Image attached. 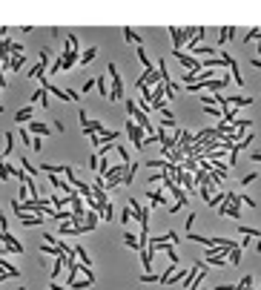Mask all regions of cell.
<instances>
[{"label": "cell", "mask_w": 261, "mask_h": 290, "mask_svg": "<svg viewBox=\"0 0 261 290\" xmlns=\"http://www.w3.org/2000/svg\"><path fill=\"white\" fill-rule=\"evenodd\" d=\"M0 273H9L12 279H17V276H20V270H17V267H12V264H9L3 256H0Z\"/></svg>", "instance_id": "23"}, {"label": "cell", "mask_w": 261, "mask_h": 290, "mask_svg": "<svg viewBox=\"0 0 261 290\" xmlns=\"http://www.w3.org/2000/svg\"><path fill=\"white\" fill-rule=\"evenodd\" d=\"M49 61H46V58H40V61H37V64L32 66V69H29V72H26V75H29V81H40V78H46V72H49Z\"/></svg>", "instance_id": "7"}, {"label": "cell", "mask_w": 261, "mask_h": 290, "mask_svg": "<svg viewBox=\"0 0 261 290\" xmlns=\"http://www.w3.org/2000/svg\"><path fill=\"white\" fill-rule=\"evenodd\" d=\"M115 153L121 155V161H124V164H132V153L127 150V147H121V144H118V147H115Z\"/></svg>", "instance_id": "29"}, {"label": "cell", "mask_w": 261, "mask_h": 290, "mask_svg": "<svg viewBox=\"0 0 261 290\" xmlns=\"http://www.w3.org/2000/svg\"><path fill=\"white\" fill-rule=\"evenodd\" d=\"M32 150H34V153H43V138H34V141H32Z\"/></svg>", "instance_id": "41"}, {"label": "cell", "mask_w": 261, "mask_h": 290, "mask_svg": "<svg viewBox=\"0 0 261 290\" xmlns=\"http://www.w3.org/2000/svg\"><path fill=\"white\" fill-rule=\"evenodd\" d=\"M232 34H235V29H232V26H227V29H218V40H221V43H227Z\"/></svg>", "instance_id": "32"}, {"label": "cell", "mask_w": 261, "mask_h": 290, "mask_svg": "<svg viewBox=\"0 0 261 290\" xmlns=\"http://www.w3.org/2000/svg\"><path fill=\"white\" fill-rule=\"evenodd\" d=\"M175 270H178V264H172V261H169V264L161 270V285H166V282L172 279V273H175Z\"/></svg>", "instance_id": "26"}, {"label": "cell", "mask_w": 261, "mask_h": 290, "mask_svg": "<svg viewBox=\"0 0 261 290\" xmlns=\"http://www.w3.org/2000/svg\"><path fill=\"white\" fill-rule=\"evenodd\" d=\"M98 224H100V213L89 210V213H86V219H83V227H86V233H92V230H95Z\"/></svg>", "instance_id": "15"}, {"label": "cell", "mask_w": 261, "mask_h": 290, "mask_svg": "<svg viewBox=\"0 0 261 290\" xmlns=\"http://www.w3.org/2000/svg\"><path fill=\"white\" fill-rule=\"evenodd\" d=\"M78 121H81V129L89 127V118H86V109H83V106H78Z\"/></svg>", "instance_id": "34"}, {"label": "cell", "mask_w": 261, "mask_h": 290, "mask_svg": "<svg viewBox=\"0 0 261 290\" xmlns=\"http://www.w3.org/2000/svg\"><path fill=\"white\" fill-rule=\"evenodd\" d=\"M0 241H3V247H6L9 253H23V244H20L9 230H0Z\"/></svg>", "instance_id": "6"}, {"label": "cell", "mask_w": 261, "mask_h": 290, "mask_svg": "<svg viewBox=\"0 0 261 290\" xmlns=\"http://www.w3.org/2000/svg\"><path fill=\"white\" fill-rule=\"evenodd\" d=\"M124 106H127V115H130L132 121H135L138 127H144V129H147V135H149V132H155L152 121H149V115H147V112H144V109H141V106L135 103V98H127V101H124Z\"/></svg>", "instance_id": "1"}, {"label": "cell", "mask_w": 261, "mask_h": 290, "mask_svg": "<svg viewBox=\"0 0 261 290\" xmlns=\"http://www.w3.org/2000/svg\"><path fill=\"white\" fill-rule=\"evenodd\" d=\"M124 129H127L130 141L135 144V150H144V138H147V129H144V127H138V124H135L132 118L127 121V127H124Z\"/></svg>", "instance_id": "4"}, {"label": "cell", "mask_w": 261, "mask_h": 290, "mask_svg": "<svg viewBox=\"0 0 261 290\" xmlns=\"http://www.w3.org/2000/svg\"><path fill=\"white\" fill-rule=\"evenodd\" d=\"M32 115H34V106H23L15 112V121L17 124H32Z\"/></svg>", "instance_id": "10"}, {"label": "cell", "mask_w": 261, "mask_h": 290, "mask_svg": "<svg viewBox=\"0 0 261 290\" xmlns=\"http://www.w3.org/2000/svg\"><path fill=\"white\" fill-rule=\"evenodd\" d=\"M55 132H66V124H64V121H61V118L55 121Z\"/></svg>", "instance_id": "43"}, {"label": "cell", "mask_w": 261, "mask_h": 290, "mask_svg": "<svg viewBox=\"0 0 261 290\" xmlns=\"http://www.w3.org/2000/svg\"><path fill=\"white\" fill-rule=\"evenodd\" d=\"M3 138H6V147H3V155H9V153L15 150V129H6V132H3Z\"/></svg>", "instance_id": "20"}, {"label": "cell", "mask_w": 261, "mask_h": 290, "mask_svg": "<svg viewBox=\"0 0 261 290\" xmlns=\"http://www.w3.org/2000/svg\"><path fill=\"white\" fill-rule=\"evenodd\" d=\"M172 58H175V61H181V66H187V72H193V75H201V72H204V64L198 61L196 55H190V52L172 49Z\"/></svg>", "instance_id": "3"}, {"label": "cell", "mask_w": 261, "mask_h": 290, "mask_svg": "<svg viewBox=\"0 0 261 290\" xmlns=\"http://www.w3.org/2000/svg\"><path fill=\"white\" fill-rule=\"evenodd\" d=\"M193 224H196V213H190V216H187V222H184V230H187V233H193Z\"/></svg>", "instance_id": "38"}, {"label": "cell", "mask_w": 261, "mask_h": 290, "mask_svg": "<svg viewBox=\"0 0 261 290\" xmlns=\"http://www.w3.org/2000/svg\"><path fill=\"white\" fill-rule=\"evenodd\" d=\"M6 86V75H3V64H0V89Z\"/></svg>", "instance_id": "44"}, {"label": "cell", "mask_w": 261, "mask_h": 290, "mask_svg": "<svg viewBox=\"0 0 261 290\" xmlns=\"http://www.w3.org/2000/svg\"><path fill=\"white\" fill-rule=\"evenodd\" d=\"M181 167L190 172V170H198V161H196V158H184V164H181Z\"/></svg>", "instance_id": "37"}, {"label": "cell", "mask_w": 261, "mask_h": 290, "mask_svg": "<svg viewBox=\"0 0 261 290\" xmlns=\"http://www.w3.org/2000/svg\"><path fill=\"white\" fill-rule=\"evenodd\" d=\"M49 201H52V207H55V210H66V204H69V198H66V195H49Z\"/></svg>", "instance_id": "25"}, {"label": "cell", "mask_w": 261, "mask_h": 290, "mask_svg": "<svg viewBox=\"0 0 261 290\" xmlns=\"http://www.w3.org/2000/svg\"><path fill=\"white\" fill-rule=\"evenodd\" d=\"M66 43H69V49H72V52H81V43H78V34H66Z\"/></svg>", "instance_id": "30"}, {"label": "cell", "mask_w": 261, "mask_h": 290, "mask_svg": "<svg viewBox=\"0 0 261 290\" xmlns=\"http://www.w3.org/2000/svg\"><path fill=\"white\" fill-rule=\"evenodd\" d=\"M95 55H98V46H89V49H83V52H81V61H78V64L89 66L92 61H95Z\"/></svg>", "instance_id": "17"}, {"label": "cell", "mask_w": 261, "mask_h": 290, "mask_svg": "<svg viewBox=\"0 0 261 290\" xmlns=\"http://www.w3.org/2000/svg\"><path fill=\"white\" fill-rule=\"evenodd\" d=\"M124 37H127L130 43H135V49H138V46H144V43H141V37H138V32L130 29V26H124Z\"/></svg>", "instance_id": "24"}, {"label": "cell", "mask_w": 261, "mask_h": 290, "mask_svg": "<svg viewBox=\"0 0 261 290\" xmlns=\"http://www.w3.org/2000/svg\"><path fill=\"white\" fill-rule=\"evenodd\" d=\"M43 98H46V89L40 86V89H34V92H32V103H40Z\"/></svg>", "instance_id": "36"}, {"label": "cell", "mask_w": 261, "mask_h": 290, "mask_svg": "<svg viewBox=\"0 0 261 290\" xmlns=\"http://www.w3.org/2000/svg\"><path fill=\"white\" fill-rule=\"evenodd\" d=\"M106 84H109L106 78H98V86H95V89H98V92H100V98H112V89H109Z\"/></svg>", "instance_id": "28"}, {"label": "cell", "mask_w": 261, "mask_h": 290, "mask_svg": "<svg viewBox=\"0 0 261 290\" xmlns=\"http://www.w3.org/2000/svg\"><path fill=\"white\" fill-rule=\"evenodd\" d=\"M135 55H138V64L144 66V72H147V69H155V66H152V61H149V55H147V49H144V46H138V49H135Z\"/></svg>", "instance_id": "18"}, {"label": "cell", "mask_w": 261, "mask_h": 290, "mask_svg": "<svg viewBox=\"0 0 261 290\" xmlns=\"http://www.w3.org/2000/svg\"><path fill=\"white\" fill-rule=\"evenodd\" d=\"M64 264H66V256H58V258H55V264H52V270H49L52 282H58V279H61V273H64Z\"/></svg>", "instance_id": "16"}, {"label": "cell", "mask_w": 261, "mask_h": 290, "mask_svg": "<svg viewBox=\"0 0 261 290\" xmlns=\"http://www.w3.org/2000/svg\"><path fill=\"white\" fill-rule=\"evenodd\" d=\"M23 66H26V55H15V58L9 61V66H6V69H12V72H20Z\"/></svg>", "instance_id": "21"}, {"label": "cell", "mask_w": 261, "mask_h": 290, "mask_svg": "<svg viewBox=\"0 0 261 290\" xmlns=\"http://www.w3.org/2000/svg\"><path fill=\"white\" fill-rule=\"evenodd\" d=\"M132 222V207H127L124 213H121V224H130Z\"/></svg>", "instance_id": "39"}, {"label": "cell", "mask_w": 261, "mask_h": 290, "mask_svg": "<svg viewBox=\"0 0 261 290\" xmlns=\"http://www.w3.org/2000/svg\"><path fill=\"white\" fill-rule=\"evenodd\" d=\"M138 282L141 285H161V273H141Z\"/></svg>", "instance_id": "19"}, {"label": "cell", "mask_w": 261, "mask_h": 290, "mask_svg": "<svg viewBox=\"0 0 261 290\" xmlns=\"http://www.w3.org/2000/svg\"><path fill=\"white\" fill-rule=\"evenodd\" d=\"M95 285V273H89V276H81L78 282H72L69 285V290H83V288H92Z\"/></svg>", "instance_id": "12"}, {"label": "cell", "mask_w": 261, "mask_h": 290, "mask_svg": "<svg viewBox=\"0 0 261 290\" xmlns=\"http://www.w3.org/2000/svg\"><path fill=\"white\" fill-rule=\"evenodd\" d=\"M69 207H72V213H75V219H86V213H89V207H86V198L81 193H75L72 198H69Z\"/></svg>", "instance_id": "5"}, {"label": "cell", "mask_w": 261, "mask_h": 290, "mask_svg": "<svg viewBox=\"0 0 261 290\" xmlns=\"http://www.w3.org/2000/svg\"><path fill=\"white\" fill-rule=\"evenodd\" d=\"M147 198H149V204H152V207H163V204H166V195H163L161 187H158V190H149Z\"/></svg>", "instance_id": "14"}, {"label": "cell", "mask_w": 261, "mask_h": 290, "mask_svg": "<svg viewBox=\"0 0 261 290\" xmlns=\"http://www.w3.org/2000/svg\"><path fill=\"white\" fill-rule=\"evenodd\" d=\"M29 132H32L34 138H46V135L55 132V129H49L46 124H40V121H32V124H29Z\"/></svg>", "instance_id": "13"}, {"label": "cell", "mask_w": 261, "mask_h": 290, "mask_svg": "<svg viewBox=\"0 0 261 290\" xmlns=\"http://www.w3.org/2000/svg\"><path fill=\"white\" fill-rule=\"evenodd\" d=\"M72 253L78 256V261H81V264H86V267H92V256L86 253V247H83V244H72Z\"/></svg>", "instance_id": "9"}, {"label": "cell", "mask_w": 261, "mask_h": 290, "mask_svg": "<svg viewBox=\"0 0 261 290\" xmlns=\"http://www.w3.org/2000/svg\"><path fill=\"white\" fill-rule=\"evenodd\" d=\"M12 172H9V161H0V181H9Z\"/></svg>", "instance_id": "35"}, {"label": "cell", "mask_w": 261, "mask_h": 290, "mask_svg": "<svg viewBox=\"0 0 261 290\" xmlns=\"http://www.w3.org/2000/svg\"><path fill=\"white\" fill-rule=\"evenodd\" d=\"M109 78H112V101H127V92H124V78H121V69L109 61Z\"/></svg>", "instance_id": "2"}, {"label": "cell", "mask_w": 261, "mask_h": 290, "mask_svg": "<svg viewBox=\"0 0 261 290\" xmlns=\"http://www.w3.org/2000/svg\"><path fill=\"white\" fill-rule=\"evenodd\" d=\"M66 89H69V86H66ZM69 101L78 103V101H81V92H78V89H69Z\"/></svg>", "instance_id": "42"}, {"label": "cell", "mask_w": 261, "mask_h": 290, "mask_svg": "<svg viewBox=\"0 0 261 290\" xmlns=\"http://www.w3.org/2000/svg\"><path fill=\"white\" fill-rule=\"evenodd\" d=\"M17 216V222L23 227H37V224H43V219L46 216H37V213H15Z\"/></svg>", "instance_id": "8"}, {"label": "cell", "mask_w": 261, "mask_h": 290, "mask_svg": "<svg viewBox=\"0 0 261 290\" xmlns=\"http://www.w3.org/2000/svg\"><path fill=\"white\" fill-rule=\"evenodd\" d=\"M95 86H98V78H89V81H83V84H81V92H86V95H89V89H95Z\"/></svg>", "instance_id": "33"}, {"label": "cell", "mask_w": 261, "mask_h": 290, "mask_svg": "<svg viewBox=\"0 0 261 290\" xmlns=\"http://www.w3.org/2000/svg\"><path fill=\"white\" fill-rule=\"evenodd\" d=\"M20 167H23V170H26V172H29V175H37V172H40V167H34V164L29 161V158H26V155H20Z\"/></svg>", "instance_id": "27"}, {"label": "cell", "mask_w": 261, "mask_h": 290, "mask_svg": "<svg viewBox=\"0 0 261 290\" xmlns=\"http://www.w3.org/2000/svg\"><path fill=\"white\" fill-rule=\"evenodd\" d=\"M15 55H23V43H15V40H12V58H15Z\"/></svg>", "instance_id": "40"}, {"label": "cell", "mask_w": 261, "mask_h": 290, "mask_svg": "<svg viewBox=\"0 0 261 290\" xmlns=\"http://www.w3.org/2000/svg\"><path fill=\"white\" fill-rule=\"evenodd\" d=\"M124 244H127V247H130V250H135V253H138V250H141V244H138V236H135V233H130V230H127V233H124Z\"/></svg>", "instance_id": "22"}, {"label": "cell", "mask_w": 261, "mask_h": 290, "mask_svg": "<svg viewBox=\"0 0 261 290\" xmlns=\"http://www.w3.org/2000/svg\"><path fill=\"white\" fill-rule=\"evenodd\" d=\"M66 170V164H49V161H40V172H46V175H61Z\"/></svg>", "instance_id": "11"}, {"label": "cell", "mask_w": 261, "mask_h": 290, "mask_svg": "<svg viewBox=\"0 0 261 290\" xmlns=\"http://www.w3.org/2000/svg\"><path fill=\"white\" fill-rule=\"evenodd\" d=\"M86 167H89V170H98V167H100V155H98V153H89V158H86Z\"/></svg>", "instance_id": "31"}]
</instances>
